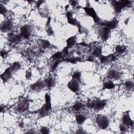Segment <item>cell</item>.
<instances>
[{
  "instance_id": "1",
  "label": "cell",
  "mask_w": 134,
  "mask_h": 134,
  "mask_svg": "<svg viewBox=\"0 0 134 134\" xmlns=\"http://www.w3.org/2000/svg\"><path fill=\"white\" fill-rule=\"evenodd\" d=\"M106 105L105 101L101 100H95L91 101L87 104V106L89 108L96 110H100L103 108Z\"/></svg>"
},
{
  "instance_id": "2",
  "label": "cell",
  "mask_w": 134,
  "mask_h": 134,
  "mask_svg": "<svg viewBox=\"0 0 134 134\" xmlns=\"http://www.w3.org/2000/svg\"><path fill=\"white\" fill-rule=\"evenodd\" d=\"M45 104L44 105V106L41 108L39 111V113L41 115V116L43 117L47 115L49 113V112L51 110V107H52L50 97L49 95L48 94H46L45 95Z\"/></svg>"
},
{
  "instance_id": "3",
  "label": "cell",
  "mask_w": 134,
  "mask_h": 134,
  "mask_svg": "<svg viewBox=\"0 0 134 134\" xmlns=\"http://www.w3.org/2000/svg\"><path fill=\"white\" fill-rule=\"evenodd\" d=\"M96 122L97 126L100 128L105 129H106L109 125V120L107 118L102 115H98L96 118Z\"/></svg>"
},
{
  "instance_id": "4",
  "label": "cell",
  "mask_w": 134,
  "mask_h": 134,
  "mask_svg": "<svg viewBox=\"0 0 134 134\" xmlns=\"http://www.w3.org/2000/svg\"><path fill=\"white\" fill-rule=\"evenodd\" d=\"M131 2L129 1H113L112 4L116 12H120L122 9L130 4Z\"/></svg>"
},
{
  "instance_id": "5",
  "label": "cell",
  "mask_w": 134,
  "mask_h": 134,
  "mask_svg": "<svg viewBox=\"0 0 134 134\" xmlns=\"http://www.w3.org/2000/svg\"><path fill=\"white\" fill-rule=\"evenodd\" d=\"M31 27L29 25H25L21 28V36L25 39H28L30 36Z\"/></svg>"
},
{
  "instance_id": "6",
  "label": "cell",
  "mask_w": 134,
  "mask_h": 134,
  "mask_svg": "<svg viewBox=\"0 0 134 134\" xmlns=\"http://www.w3.org/2000/svg\"><path fill=\"white\" fill-rule=\"evenodd\" d=\"M83 8L85 10L86 13L87 14V15L90 16L93 18V20L95 23H100V19L98 17L96 12L95 11L93 8L90 7H84Z\"/></svg>"
},
{
  "instance_id": "7",
  "label": "cell",
  "mask_w": 134,
  "mask_h": 134,
  "mask_svg": "<svg viewBox=\"0 0 134 134\" xmlns=\"http://www.w3.org/2000/svg\"><path fill=\"white\" fill-rule=\"evenodd\" d=\"M99 24L101 26H103L105 27H108L110 30L114 29L118 25V21L116 19L112 20L111 21H103V22H100Z\"/></svg>"
},
{
  "instance_id": "8",
  "label": "cell",
  "mask_w": 134,
  "mask_h": 134,
  "mask_svg": "<svg viewBox=\"0 0 134 134\" xmlns=\"http://www.w3.org/2000/svg\"><path fill=\"white\" fill-rule=\"evenodd\" d=\"M68 87L70 90L73 92H77L79 90V81L75 80L74 79L71 80L68 84Z\"/></svg>"
},
{
  "instance_id": "9",
  "label": "cell",
  "mask_w": 134,
  "mask_h": 134,
  "mask_svg": "<svg viewBox=\"0 0 134 134\" xmlns=\"http://www.w3.org/2000/svg\"><path fill=\"white\" fill-rule=\"evenodd\" d=\"M13 27V23L12 21L9 20L3 22L1 25V30L3 32H6L10 30Z\"/></svg>"
},
{
  "instance_id": "10",
  "label": "cell",
  "mask_w": 134,
  "mask_h": 134,
  "mask_svg": "<svg viewBox=\"0 0 134 134\" xmlns=\"http://www.w3.org/2000/svg\"><path fill=\"white\" fill-rule=\"evenodd\" d=\"M111 33V30L108 27H104L102 28L101 30L100 36L101 38L103 40H106L108 38H109L110 35Z\"/></svg>"
},
{
  "instance_id": "11",
  "label": "cell",
  "mask_w": 134,
  "mask_h": 134,
  "mask_svg": "<svg viewBox=\"0 0 134 134\" xmlns=\"http://www.w3.org/2000/svg\"><path fill=\"white\" fill-rule=\"evenodd\" d=\"M45 86V84L44 81L39 80L31 85L30 88L34 91H38L43 89Z\"/></svg>"
},
{
  "instance_id": "12",
  "label": "cell",
  "mask_w": 134,
  "mask_h": 134,
  "mask_svg": "<svg viewBox=\"0 0 134 134\" xmlns=\"http://www.w3.org/2000/svg\"><path fill=\"white\" fill-rule=\"evenodd\" d=\"M122 120L124 125L128 126H133V122L131 119L129 113H126L122 118Z\"/></svg>"
},
{
  "instance_id": "13",
  "label": "cell",
  "mask_w": 134,
  "mask_h": 134,
  "mask_svg": "<svg viewBox=\"0 0 134 134\" xmlns=\"http://www.w3.org/2000/svg\"><path fill=\"white\" fill-rule=\"evenodd\" d=\"M12 72L13 71H12V70L9 67L7 69H6L4 72L1 74V77L2 79V80L4 82H6V81H7L8 80L11 78Z\"/></svg>"
},
{
  "instance_id": "14",
  "label": "cell",
  "mask_w": 134,
  "mask_h": 134,
  "mask_svg": "<svg viewBox=\"0 0 134 134\" xmlns=\"http://www.w3.org/2000/svg\"><path fill=\"white\" fill-rule=\"evenodd\" d=\"M11 34L8 35L9 38V41L13 44H16L18 43L21 39V36H18L17 35H14L12 33H10Z\"/></svg>"
},
{
  "instance_id": "15",
  "label": "cell",
  "mask_w": 134,
  "mask_h": 134,
  "mask_svg": "<svg viewBox=\"0 0 134 134\" xmlns=\"http://www.w3.org/2000/svg\"><path fill=\"white\" fill-rule=\"evenodd\" d=\"M108 76L110 79H118L120 76V73L119 71H117V70L112 69L110 71L108 72Z\"/></svg>"
},
{
  "instance_id": "16",
  "label": "cell",
  "mask_w": 134,
  "mask_h": 134,
  "mask_svg": "<svg viewBox=\"0 0 134 134\" xmlns=\"http://www.w3.org/2000/svg\"><path fill=\"white\" fill-rule=\"evenodd\" d=\"M28 106H29V105H28L27 101L24 100L21 102V103L18 105L17 109L20 112H24L28 109Z\"/></svg>"
},
{
  "instance_id": "17",
  "label": "cell",
  "mask_w": 134,
  "mask_h": 134,
  "mask_svg": "<svg viewBox=\"0 0 134 134\" xmlns=\"http://www.w3.org/2000/svg\"><path fill=\"white\" fill-rule=\"evenodd\" d=\"M45 84L46 85L48 88H51L53 87L55 84V79L52 78V77H49L47 78V79L45 80L44 81Z\"/></svg>"
},
{
  "instance_id": "18",
  "label": "cell",
  "mask_w": 134,
  "mask_h": 134,
  "mask_svg": "<svg viewBox=\"0 0 134 134\" xmlns=\"http://www.w3.org/2000/svg\"><path fill=\"white\" fill-rule=\"evenodd\" d=\"M76 42V37L72 36L68 38L67 40V47L68 48H71L75 44Z\"/></svg>"
},
{
  "instance_id": "19",
  "label": "cell",
  "mask_w": 134,
  "mask_h": 134,
  "mask_svg": "<svg viewBox=\"0 0 134 134\" xmlns=\"http://www.w3.org/2000/svg\"><path fill=\"white\" fill-rule=\"evenodd\" d=\"M86 120V117L84 115L81 114H79L76 117V120L79 124H81L83 123Z\"/></svg>"
},
{
  "instance_id": "20",
  "label": "cell",
  "mask_w": 134,
  "mask_h": 134,
  "mask_svg": "<svg viewBox=\"0 0 134 134\" xmlns=\"http://www.w3.org/2000/svg\"><path fill=\"white\" fill-rule=\"evenodd\" d=\"M116 52L117 53H123L124 52H126V47L125 46H122V45H119L116 47L115 48Z\"/></svg>"
},
{
  "instance_id": "21",
  "label": "cell",
  "mask_w": 134,
  "mask_h": 134,
  "mask_svg": "<svg viewBox=\"0 0 134 134\" xmlns=\"http://www.w3.org/2000/svg\"><path fill=\"white\" fill-rule=\"evenodd\" d=\"M64 57L62 52H57L52 56V58L55 60H60V59H63Z\"/></svg>"
},
{
  "instance_id": "22",
  "label": "cell",
  "mask_w": 134,
  "mask_h": 134,
  "mask_svg": "<svg viewBox=\"0 0 134 134\" xmlns=\"http://www.w3.org/2000/svg\"><path fill=\"white\" fill-rule=\"evenodd\" d=\"M83 107V104L81 103H80V102H77L75 104L73 105L72 106V109L75 111H79L81 110Z\"/></svg>"
},
{
  "instance_id": "23",
  "label": "cell",
  "mask_w": 134,
  "mask_h": 134,
  "mask_svg": "<svg viewBox=\"0 0 134 134\" xmlns=\"http://www.w3.org/2000/svg\"><path fill=\"white\" fill-rule=\"evenodd\" d=\"M104 85L105 88H106L107 89H112L115 87V85L113 83V82H112L111 81H108L106 82L104 84Z\"/></svg>"
},
{
  "instance_id": "24",
  "label": "cell",
  "mask_w": 134,
  "mask_h": 134,
  "mask_svg": "<svg viewBox=\"0 0 134 134\" xmlns=\"http://www.w3.org/2000/svg\"><path fill=\"white\" fill-rule=\"evenodd\" d=\"M12 70V71L13 72L16 71V70H18L20 68V64L19 62H14L13 63L12 66L9 67Z\"/></svg>"
},
{
  "instance_id": "25",
  "label": "cell",
  "mask_w": 134,
  "mask_h": 134,
  "mask_svg": "<svg viewBox=\"0 0 134 134\" xmlns=\"http://www.w3.org/2000/svg\"><path fill=\"white\" fill-rule=\"evenodd\" d=\"M72 79L78 81H80L81 79V73L80 72H75L74 74L72 75Z\"/></svg>"
},
{
  "instance_id": "26",
  "label": "cell",
  "mask_w": 134,
  "mask_h": 134,
  "mask_svg": "<svg viewBox=\"0 0 134 134\" xmlns=\"http://www.w3.org/2000/svg\"><path fill=\"white\" fill-rule=\"evenodd\" d=\"M125 87L127 90H130L134 87V84L132 81H127L125 83Z\"/></svg>"
},
{
  "instance_id": "27",
  "label": "cell",
  "mask_w": 134,
  "mask_h": 134,
  "mask_svg": "<svg viewBox=\"0 0 134 134\" xmlns=\"http://www.w3.org/2000/svg\"><path fill=\"white\" fill-rule=\"evenodd\" d=\"M101 52H102V50L100 48H97L94 49L93 52V55L97 56V57H99L101 56Z\"/></svg>"
},
{
  "instance_id": "28",
  "label": "cell",
  "mask_w": 134,
  "mask_h": 134,
  "mask_svg": "<svg viewBox=\"0 0 134 134\" xmlns=\"http://www.w3.org/2000/svg\"><path fill=\"white\" fill-rule=\"evenodd\" d=\"M80 60L79 58H68V59H65L63 60V61H66L67 62H69L72 63H75L76 62H77Z\"/></svg>"
},
{
  "instance_id": "29",
  "label": "cell",
  "mask_w": 134,
  "mask_h": 134,
  "mask_svg": "<svg viewBox=\"0 0 134 134\" xmlns=\"http://www.w3.org/2000/svg\"><path fill=\"white\" fill-rule=\"evenodd\" d=\"M50 45V44L48 41L47 40H43L41 42V46L43 48H48Z\"/></svg>"
},
{
  "instance_id": "30",
  "label": "cell",
  "mask_w": 134,
  "mask_h": 134,
  "mask_svg": "<svg viewBox=\"0 0 134 134\" xmlns=\"http://www.w3.org/2000/svg\"><path fill=\"white\" fill-rule=\"evenodd\" d=\"M59 62H60V60H56L55 62L53 63V65L52 67V71H53L54 70H55L57 68V67H58Z\"/></svg>"
},
{
  "instance_id": "31",
  "label": "cell",
  "mask_w": 134,
  "mask_h": 134,
  "mask_svg": "<svg viewBox=\"0 0 134 134\" xmlns=\"http://www.w3.org/2000/svg\"><path fill=\"white\" fill-rule=\"evenodd\" d=\"M40 132L42 134H48L49 133V130L46 127H43L40 129Z\"/></svg>"
},
{
  "instance_id": "32",
  "label": "cell",
  "mask_w": 134,
  "mask_h": 134,
  "mask_svg": "<svg viewBox=\"0 0 134 134\" xmlns=\"http://www.w3.org/2000/svg\"><path fill=\"white\" fill-rule=\"evenodd\" d=\"M68 48L67 47H65V48L63 49L62 52L63 55L64 57H66V56L68 55Z\"/></svg>"
},
{
  "instance_id": "33",
  "label": "cell",
  "mask_w": 134,
  "mask_h": 134,
  "mask_svg": "<svg viewBox=\"0 0 134 134\" xmlns=\"http://www.w3.org/2000/svg\"><path fill=\"white\" fill-rule=\"evenodd\" d=\"M53 31L52 29V27H49L48 28L47 30V33L48 34V35H49V36H52V35L53 34Z\"/></svg>"
},
{
  "instance_id": "34",
  "label": "cell",
  "mask_w": 134,
  "mask_h": 134,
  "mask_svg": "<svg viewBox=\"0 0 134 134\" xmlns=\"http://www.w3.org/2000/svg\"><path fill=\"white\" fill-rule=\"evenodd\" d=\"M7 52H6L5 50H3L1 52V56L3 57V58H5V57L7 56Z\"/></svg>"
},
{
  "instance_id": "35",
  "label": "cell",
  "mask_w": 134,
  "mask_h": 134,
  "mask_svg": "<svg viewBox=\"0 0 134 134\" xmlns=\"http://www.w3.org/2000/svg\"><path fill=\"white\" fill-rule=\"evenodd\" d=\"M119 128H120V130L122 132L126 131V127L125 125H120L119 126Z\"/></svg>"
},
{
  "instance_id": "36",
  "label": "cell",
  "mask_w": 134,
  "mask_h": 134,
  "mask_svg": "<svg viewBox=\"0 0 134 134\" xmlns=\"http://www.w3.org/2000/svg\"><path fill=\"white\" fill-rule=\"evenodd\" d=\"M31 76V73L30 71H27L26 73V79H30Z\"/></svg>"
},
{
  "instance_id": "37",
  "label": "cell",
  "mask_w": 134,
  "mask_h": 134,
  "mask_svg": "<svg viewBox=\"0 0 134 134\" xmlns=\"http://www.w3.org/2000/svg\"><path fill=\"white\" fill-rule=\"evenodd\" d=\"M6 11V8L4 7V6H3L2 5H1V13L3 14L4 13H5Z\"/></svg>"
},
{
  "instance_id": "38",
  "label": "cell",
  "mask_w": 134,
  "mask_h": 134,
  "mask_svg": "<svg viewBox=\"0 0 134 134\" xmlns=\"http://www.w3.org/2000/svg\"><path fill=\"white\" fill-rule=\"evenodd\" d=\"M88 60L89 61H91V62L93 61V58L92 56H90L89 57Z\"/></svg>"
},
{
  "instance_id": "39",
  "label": "cell",
  "mask_w": 134,
  "mask_h": 134,
  "mask_svg": "<svg viewBox=\"0 0 134 134\" xmlns=\"http://www.w3.org/2000/svg\"><path fill=\"white\" fill-rule=\"evenodd\" d=\"M43 1H38L37 4V7H39V6H40V5L43 3Z\"/></svg>"
},
{
  "instance_id": "40",
  "label": "cell",
  "mask_w": 134,
  "mask_h": 134,
  "mask_svg": "<svg viewBox=\"0 0 134 134\" xmlns=\"http://www.w3.org/2000/svg\"><path fill=\"white\" fill-rule=\"evenodd\" d=\"M50 20H51V18H50V17H49V18H48V21H47V26H49V24H50Z\"/></svg>"
},
{
  "instance_id": "41",
  "label": "cell",
  "mask_w": 134,
  "mask_h": 134,
  "mask_svg": "<svg viewBox=\"0 0 134 134\" xmlns=\"http://www.w3.org/2000/svg\"><path fill=\"white\" fill-rule=\"evenodd\" d=\"M71 5H75L76 3V1H71Z\"/></svg>"
}]
</instances>
